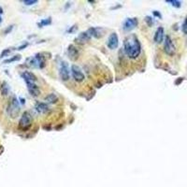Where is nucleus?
<instances>
[{
    "mask_svg": "<svg viewBox=\"0 0 187 187\" xmlns=\"http://www.w3.org/2000/svg\"><path fill=\"white\" fill-rule=\"evenodd\" d=\"M123 45H124V53L131 59L137 58L141 53V46L140 40L134 35L127 36L124 40Z\"/></svg>",
    "mask_w": 187,
    "mask_h": 187,
    "instance_id": "obj_1",
    "label": "nucleus"
},
{
    "mask_svg": "<svg viewBox=\"0 0 187 187\" xmlns=\"http://www.w3.org/2000/svg\"><path fill=\"white\" fill-rule=\"evenodd\" d=\"M20 110H21V108H20L18 99L15 96H13L10 99L9 106H8V109H7L8 114L11 118H16L20 113Z\"/></svg>",
    "mask_w": 187,
    "mask_h": 187,
    "instance_id": "obj_2",
    "label": "nucleus"
},
{
    "mask_svg": "<svg viewBox=\"0 0 187 187\" xmlns=\"http://www.w3.org/2000/svg\"><path fill=\"white\" fill-rule=\"evenodd\" d=\"M32 124V116L28 111L23 112L20 121H19V128L22 130H27L30 128Z\"/></svg>",
    "mask_w": 187,
    "mask_h": 187,
    "instance_id": "obj_3",
    "label": "nucleus"
},
{
    "mask_svg": "<svg viewBox=\"0 0 187 187\" xmlns=\"http://www.w3.org/2000/svg\"><path fill=\"white\" fill-rule=\"evenodd\" d=\"M164 51L165 53L169 55V56H172L175 54V52H176V48H175V45H174L171 37L169 36H167L166 39H165V43H164Z\"/></svg>",
    "mask_w": 187,
    "mask_h": 187,
    "instance_id": "obj_4",
    "label": "nucleus"
},
{
    "mask_svg": "<svg viewBox=\"0 0 187 187\" xmlns=\"http://www.w3.org/2000/svg\"><path fill=\"white\" fill-rule=\"evenodd\" d=\"M59 75L60 78L63 81H68L69 79L70 76V72H69V68L68 66V63L66 61H62L61 65H60V69H59Z\"/></svg>",
    "mask_w": 187,
    "mask_h": 187,
    "instance_id": "obj_5",
    "label": "nucleus"
},
{
    "mask_svg": "<svg viewBox=\"0 0 187 187\" xmlns=\"http://www.w3.org/2000/svg\"><path fill=\"white\" fill-rule=\"evenodd\" d=\"M71 73H72V76H73L74 80L76 81H78V82H81L85 79L84 74H83L82 70L81 69V68L79 66L73 65L71 67Z\"/></svg>",
    "mask_w": 187,
    "mask_h": 187,
    "instance_id": "obj_6",
    "label": "nucleus"
},
{
    "mask_svg": "<svg viewBox=\"0 0 187 187\" xmlns=\"http://www.w3.org/2000/svg\"><path fill=\"white\" fill-rule=\"evenodd\" d=\"M31 66L33 67H37L40 68H43L45 67V57L41 54H37L36 56L31 59Z\"/></svg>",
    "mask_w": 187,
    "mask_h": 187,
    "instance_id": "obj_7",
    "label": "nucleus"
},
{
    "mask_svg": "<svg viewBox=\"0 0 187 187\" xmlns=\"http://www.w3.org/2000/svg\"><path fill=\"white\" fill-rule=\"evenodd\" d=\"M119 44V39L116 33H112L110 34V36H109L108 41H107V46L109 47V49L110 50H114L118 47Z\"/></svg>",
    "mask_w": 187,
    "mask_h": 187,
    "instance_id": "obj_8",
    "label": "nucleus"
},
{
    "mask_svg": "<svg viewBox=\"0 0 187 187\" xmlns=\"http://www.w3.org/2000/svg\"><path fill=\"white\" fill-rule=\"evenodd\" d=\"M137 26H138V19L137 18H128L123 23V29L126 31L133 30Z\"/></svg>",
    "mask_w": 187,
    "mask_h": 187,
    "instance_id": "obj_9",
    "label": "nucleus"
},
{
    "mask_svg": "<svg viewBox=\"0 0 187 187\" xmlns=\"http://www.w3.org/2000/svg\"><path fill=\"white\" fill-rule=\"evenodd\" d=\"M22 78L24 80V81H26V83H31V82H36V77L35 76V75L29 71H24L21 74Z\"/></svg>",
    "mask_w": 187,
    "mask_h": 187,
    "instance_id": "obj_10",
    "label": "nucleus"
},
{
    "mask_svg": "<svg viewBox=\"0 0 187 187\" xmlns=\"http://www.w3.org/2000/svg\"><path fill=\"white\" fill-rule=\"evenodd\" d=\"M68 57L70 58V60L75 61L77 60V58L79 57V51L77 50V48L74 45H69L68 49Z\"/></svg>",
    "mask_w": 187,
    "mask_h": 187,
    "instance_id": "obj_11",
    "label": "nucleus"
},
{
    "mask_svg": "<svg viewBox=\"0 0 187 187\" xmlns=\"http://www.w3.org/2000/svg\"><path fill=\"white\" fill-rule=\"evenodd\" d=\"M90 37H91V35L88 32V30H87L86 32H82L78 36V37L76 39V41L80 44H83L86 41H88L90 40Z\"/></svg>",
    "mask_w": 187,
    "mask_h": 187,
    "instance_id": "obj_12",
    "label": "nucleus"
},
{
    "mask_svg": "<svg viewBox=\"0 0 187 187\" xmlns=\"http://www.w3.org/2000/svg\"><path fill=\"white\" fill-rule=\"evenodd\" d=\"M164 36H165V31L163 27H158L156 29V32L154 34V41L156 43H161L164 40Z\"/></svg>",
    "mask_w": 187,
    "mask_h": 187,
    "instance_id": "obj_13",
    "label": "nucleus"
},
{
    "mask_svg": "<svg viewBox=\"0 0 187 187\" xmlns=\"http://www.w3.org/2000/svg\"><path fill=\"white\" fill-rule=\"evenodd\" d=\"M27 85V89L29 91V93L33 95V96H37L40 94V88L37 87V85L34 82H31V83H26Z\"/></svg>",
    "mask_w": 187,
    "mask_h": 187,
    "instance_id": "obj_14",
    "label": "nucleus"
},
{
    "mask_svg": "<svg viewBox=\"0 0 187 187\" xmlns=\"http://www.w3.org/2000/svg\"><path fill=\"white\" fill-rule=\"evenodd\" d=\"M36 109L37 112H40V113H46V112L49 111V107L45 103L39 102V103H36Z\"/></svg>",
    "mask_w": 187,
    "mask_h": 187,
    "instance_id": "obj_15",
    "label": "nucleus"
},
{
    "mask_svg": "<svg viewBox=\"0 0 187 187\" xmlns=\"http://www.w3.org/2000/svg\"><path fill=\"white\" fill-rule=\"evenodd\" d=\"M45 100L48 103H55L58 100V97L55 94H50L45 97Z\"/></svg>",
    "mask_w": 187,
    "mask_h": 187,
    "instance_id": "obj_16",
    "label": "nucleus"
},
{
    "mask_svg": "<svg viewBox=\"0 0 187 187\" xmlns=\"http://www.w3.org/2000/svg\"><path fill=\"white\" fill-rule=\"evenodd\" d=\"M9 85L7 82H3L2 86H1V94L3 95H7L9 94Z\"/></svg>",
    "mask_w": 187,
    "mask_h": 187,
    "instance_id": "obj_17",
    "label": "nucleus"
},
{
    "mask_svg": "<svg viewBox=\"0 0 187 187\" xmlns=\"http://www.w3.org/2000/svg\"><path fill=\"white\" fill-rule=\"evenodd\" d=\"M51 23H52L51 18H48V19L42 20L40 23H37V26H39L40 27H43V26H49V24H51Z\"/></svg>",
    "mask_w": 187,
    "mask_h": 187,
    "instance_id": "obj_18",
    "label": "nucleus"
},
{
    "mask_svg": "<svg viewBox=\"0 0 187 187\" xmlns=\"http://www.w3.org/2000/svg\"><path fill=\"white\" fill-rule=\"evenodd\" d=\"M19 60H21V55H14L13 57H11V58H9V59H7V60H5L3 63L4 64H9V63H12V62H16V61H19Z\"/></svg>",
    "mask_w": 187,
    "mask_h": 187,
    "instance_id": "obj_19",
    "label": "nucleus"
},
{
    "mask_svg": "<svg viewBox=\"0 0 187 187\" xmlns=\"http://www.w3.org/2000/svg\"><path fill=\"white\" fill-rule=\"evenodd\" d=\"M168 3H171L172 6L176 7V8H180L181 5H182V2L181 1H178V0H168V1H166Z\"/></svg>",
    "mask_w": 187,
    "mask_h": 187,
    "instance_id": "obj_20",
    "label": "nucleus"
},
{
    "mask_svg": "<svg viewBox=\"0 0 187 187\" xmlns=\"http://www.w3.org/2000/svg\"><path fill=\"white\" fill-rule=\"evenodd\" d=\"M10 52H11V50H10V49H5L4 51H2L1 54H0V58H3V57L8 56V55L10 54Z\"/></svg>",
    "mask_w": 187,
    "mask_h": 187,
    "instance_id": "obj_21",
    "label": "nucleus"
},
{
    "mask_svg": "<svg viewBox=\"0 0 187 187\" xmlns=\"http://www.w3.org/2000/svg\"><path fill=\"white\" fill-rule=\"evenodd\" d=\"M23 3L24 5H26V6H31V5L36 4L37 1H36V0H23Z\"/></svg>",
    "mask_w": 187,
    "mask_h": 187,
    "instance_id": "obj_22",
    "label": "nucleus"
},
{
    "mask_svg": "<svg viewBox=\"0 0 187 187\" xmlns=\"http://www.w3.org/2000/svg\"><path fill=\"white\" fill-rule=\"evenodd\" d=\"M145 21H146V23H148L149 26H152L153 24H154V21H153V19L150 17V16H147V17L145 18Z\"/></svg>",
    "mask_w": 187,
    "mask_h": 187,
    "instance_id": "obj_23",
    "label": "nucleus"
},
{
    "mask_svg": "<svg viewBox=\"0 0 187 187\" xmlns=\"http://www.w3.org/2000/svg\"><path fill=\"white\" fill-rule=\"evenodd\" d=\"M182 32H183L184 34H187V17H186V19H185V21H184V23H183V24H182Z\"/></svg>",
    "mask_w": 187,
    "mask_h": 187,
    "instance_id": "obj_24",
    "label": "nucleus"
},
{
    "mask_svg": "<svg viewBox=\"0 0 187 187\" xmlns=\"http://www.w3.org/2000/svg\"><path fill=\"white\" fill-rule=\"evenodd\" d=\"M154 15H155L156 17H159V18H162V16H161V14L159 13V12H157L156 10H154Z\"/></svg>",
    "mask_w": 187,
    "mask_h": 187,
    "instance_id": "obj_25",
    "label": "nucleus"
},
{
    "mask_svg": "<svg viewBox=\"0 0 187 187\" xmlns=\"http://www.w3.org/2000/svg\"><path fill=\"white\" fill-rule=\"evenodd\" d=\"M27 45H28V43H26V44H23V45H22V46H20L17 50H23V48H26V47H27Z\"/></svg>",
    "mask_w": 187,
    "mask_h": 187,
    "instance_id": "obj_26",
    "label": "nucleus"
},
{
    "mask_svg": "<svg viewBox=\"0 0 187 187\" xmlns=\"http://www.w3.org/2000/svg\"><path fill=\"white\" fill-rule=\"evenodd\" d=\"M12 27H13V26H10V27H9V29H7V30L5 31V34H8L9 32H10V30L12 29Z\"/></svg>",
    "mask_w": 187,
    "mask_h": 187,
    "instance_id": "obj_27",
    "label": "nucleus"
},
{
    "mask_svg": "<svg viewBox=\"0 0 187 187\" xmlns=\"http://www.w3.org/2000/svg\"><path fill=\"white\" fill-rule=\"evenodd\" d=\"M3 13V9H2V8L0 7V14H2Z\"/></svg>",
    "mask_w": 187,
    "mask_h": 187,
    "instance_id": "obj_28",
    "label": "nucleus"
},
{
    "mask_svg": "<svg viewBox=\"0 0 187 187\" xmlns=\"http://www.w3.org/2000/svg\"><path fill=\"white\" fill-rule=\"evenodd\" d=\"M1 21H2V19H1V17H0V23H1Z\"/></svg>",
    "mask_w": 187,
    "mask_h": 187,
    "instance_id": "obj_29",
    "label": "nucleus"
}]
</instances>
